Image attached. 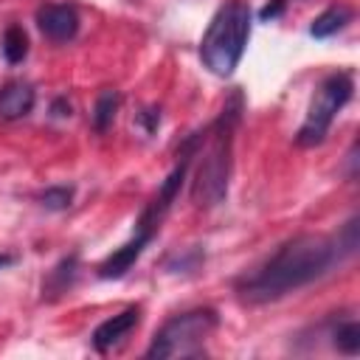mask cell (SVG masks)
Returning <instances> with one entry per match:
<instances>
[{"mask_svg": "<svg viewBox=\"0 0 360 360\" xmlns=\"http://www.w3.org/2000/svg\"><path fill=\"white\" fill-rule=\"evenodd\" d=\"M357 253V217L346 219L338 233H298L276 248L259 267L245 273L236 281V295L245 304H270L278 301L340 267Z\"/></svg>", "mask_w": 360, "mask_h": 360, "instance_id": "6da1fadb", "label": "cell"}, {"mask_svg": "<svg viewBox=\"0 0 360 360\" xmlns=\"http://www.w3.org/2000/svg\"><path fill=\"white\" fill-rule=\"evenodd\" d=\"M242 93L233 90L214 124L202 132L200 141V166L191 180V202L202 211L217 208L228 197V183H231V169H233V138L236 127L242 121Z\"/></svg>", "mask_w": 360, "mask_h": 360, "instance_id": "7a4b0ae2", "label": "cell"}, {"mask_svg": "<svg viewBox=\"0 0 360 360\" xmlns=\"http://www.w3.org/2000/svg\"><path fill=\"white\" fill-rule=\"evenodd\" d=\"M250 22L253 11L245 0H228L211 17L200 42V59L214 76L225 79L239 68L250 39Z\"/></svg>", "mask_w": 360, "mask_h": 360, "instance_id": "3957f363", "label": "cell"}, {"mask_svg": "<svg viewBox=\"0 0 360 360\" xmlns=\"http://www.w3.org/2000/svg\"><path fill=\"white\" fill-rule=\"evenodd\" d=\"M219 326V315L211 307H197L180 315H172L152 338L146 357L169 360V357H200L205 352V340Z\"/></svg>", "mask_w": 360, "mask_h": 360, "instance_id": "277c9868", "label": "cell"}, {"mask_svg": "<svg viewBox=\"0 0 360 360\" xmlns=\"http://www.w3.org/2000/svg\"><path fill=\"white\" fill-rule=\"evenodd\" d=\"M352 93H354V79H352V73L335 70V73L323 76L321 84H318L315 93H312L307 118H304V124H301L298 132H295V143L304 146V149L323 143L326 135H329L332 121H335L338 112L349 104Z\"/></svg>", "mask_w": 360, "mask_h": 360, "instance_id": "5b68a950", "label": "cell"}, {"mask_svg": "<svg viewBox=\"0 0 360 360\" xmlns=\"http://www.w3.org/2000/svg\"><path fill=\"white\" fill-rule=\"evenodd\" d=\"M34 20L42 37H48L56 45H65L79 34V11L70 3H42Z\"/></svg>", "mask_w": 360, "mask_h": 360, "instance_id": "8992f818", "label": "cell"}, {"mask_svg": "<svg viewBox=\"0 0 360 360\" xmlns=\"http://www.w3.org/2000/svg\"><path fill=\"white\" fill-rule=\"evenodd\" d=\"M138 323H141V307H127L124 312H118V315L101 321V323L93 329L90 343H93V349H96L98 354H107V352H112L118 343H124V340L132 335V329H138Z\"/></svg>", "mask_w": 360, "mask_h": 360, "instance_id": "52a82bcc", "label": "cell"}, {"mask_svg": "<svg viewBox=\"0 0 360 360\" xmlns=\"http://www.w3.org/2000/svg\"><path fill=\"white\" fill-rule=\"evenodd\" d=\"M152 242V236H146V233H132V239L129 242H124L118 250H112L101 264H98V278H124L129 270H132V264L141 259V253H143V248Z\"/></svg>", "mask_w": 360, "mask_h": 360, "instance_id": "ba28073f", "label": "cell"}, {"mask_svg": "<svg viewBox=\"0 0 360 360\" xmlns=\"http://www.w3.org/2000/svg\"><path fill=\"white\" fill-rule=\"evenodd\" d=\"M34 101H37V93L28 82L11 79V82L0 84V118H6V121L25 118L34 110Z\"/></svg>", "mask_w": 360, "mask_h": 360, "instance_id": "9c48e42d", "label": "cell"}, {"mask_svg": "<svg viewBox=\"0 0 360 360\" xmlns=\"http://www.w3.org/2000/svg\"><path fill=\"white\" fill-rule=\"evenodd\" d=\"M76 278H79V256L70 253V256H65L59 264L51 267V273H48V278H45V284H42V298L53 301V298L65 295V292L76 284Z\"/></svg>", "mask_w": 360, "mask_h": 360, "instance_id": "30bf717a", "label": "cell"}, {"mask_svg": "<svg viewBox=\"0 0 360 360\" xmlns=\"http://www.w3.org/2000/svg\"><path fill=\"white\" fill-rule=\"evenodd\" d=\"M352 17H354V14H352L349 6L335 3V6L323 8V11L312 20V25H309V37H315V39H329V37L340 34V31L352 22Z\"/></svg>", "mask_w": 360, "mask_h": 360, "instance_id": "8fae6325", "label": "cell"}, {"mask_svg": "<svg viewBox=\"0 0 360 360\" xmlns=\"http://www.w3.org/2000/svg\"><path fill=\"white\" fill-rule=\"evenodd\" d=\"M118 107H121V93L112 90V87H104L98 96H96V104H93V112H90V124L96 132H107L118 115Z\"/></svg>", "mask_w": 360, "mask_h": 360, "instance_id": "7c38bea8", "label": "cell"}, {"mask_svg": "<svg viewBox=\"0 0 360 360\" xmlns=\"http://www.w3.org/2000/svg\"><path fill=\"white\" fill-rule=\"evenodd\" d=\"M0 51L6 56L8 65H20L25 56H28V34L20 22H11L6 31H3V39H0Z\"/></svg>", "mask_w": 360, "mask_h": 360, "instance_id": "4fadbf2b", "label": "cell"}, {"mask_svg": "<svg viewBox=\"0 0 360 360\" xmlns=\"http://www.w3.org/2000/svg\"><path fill=\"white\" fill-rule=\"evenodd\" d=\"M332 346L349 357H354L360 352V326L354 318H346L340 321L335 329H332Z\"/></svg>", "mask_w": 360, "mask_h": 360, "instance_id": "5bb4252c", "label": "cell"}, {"mask_svg": "<svg viewBox=\"0 0 360 360\" xmlns=\"http://www.w3.org/2000/svg\"><path fill=\"white\" fill-rule=\"evenodd\" d=\"M73 197H76V188L73 186H48L39 194V202L48 211H65V208L73 205Z\"/></svg>", "mask_w": 360, "mask_h": 360, "instance_id": "9a60e30c", "label": "cell"}, {"mask_svg": "<svg viewBox=\"0 0 360 360\" xmlns=\"http://www.w3.org/2000/svg\"><path fill=\"white\" fill-rule=\"evenodd\" d=\"M200 262H202V253L200 250H188V253H174V256H169L166 259V270L169 273H194L197 267H200Z\"/></svg>", "mask_w": 360, "mask_h": 360, "instance_id": "2e32d148", "label": "cell"}, {"mask_svg": "<svg viewBox=\"0 0 360 360\" xmlns=\"http://www.w3.org/2000/svg\"><path fill=\"white\" fill-rule=\"evenodd\" d=\"M138 118H141V121L146 124V132L152 135V132L158 129V124H160V110H155V107H152V110H143V112H141Z\"/></svg>", "mask_w": 360, "mask_h": 360, "instance_id": "e0dca14e", "label": "cell"}, {"mask_svg": "<svg viewBox=\"0 0 360 360\" xmlns=\"http://www.w3.org/2000/svg\"><path fill=\"white\" fill-rule=\"evenodd\" d=\"M53 115H56V118L70 115V104H68V98H56V101H53Z\"/></svg>", "mask_w": 360, "mask_h": 360, "instance_id": "ac0fdd59", "label": "cell"}, {"mask_svg": "<svg viewBox=\"0 0 360 360\" xmlns=\"http://www.w3.org/2000/svg\"><path fill=\"white\" fill-rule=\"evenodd\" d=\"M8 264H14V256L11 253H0V270H6Z\"/></svg>", "mask_w": 360, "mask_h": 360, "instance_id": "d6986e66", "label": "cell"}]
</instances>
